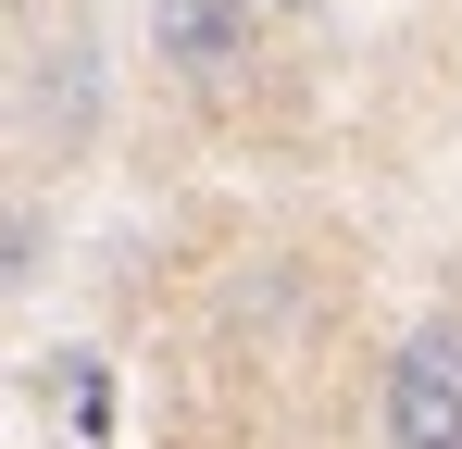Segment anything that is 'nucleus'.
<instances>
[{"label": "nucleus", "mask_w": 462, "mask_h": 449, "mask_svg": "<svg viewBox=\"0 0 462 449\" xmlns=\"http://www.w3.org/2000/svg\"><path fill=\"white\" fill-rule=\"evenodd\" d=\"M387 449H462V325L425 312L387 350Z\"/></svg>", "instance_id": "nucleus-1"}, {"label": "nucleus", "mask_w": 462, "mask_h": 449, "mask_svg": "<svg viewBox=\"0 0 462 449\" xmlns=\"http://www.w3.org/2000/svg\"><path fill=\"white\" fill-rule=\"evenodd\" d=\"M151 63L188 87H237L263 63V0H151Z\"/></svg>", "instance_id": "nucleus-2"}, {"label": "nucleus", "mask_w": 462, "mask_h": 449, "mask_svg": "<svg viewBox=\"0 0 462 449\" xmlns=\"http://www.w3.org/2000/svg\"><path fill=\"white\" fill-rule=\"evenodd\" d=\"M275 13H312V0H275Z\"/></svg>", "instance_id": "nucleus-3"}]
</instances>
